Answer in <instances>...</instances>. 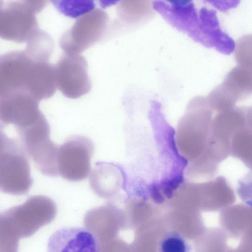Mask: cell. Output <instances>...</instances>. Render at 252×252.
<instances>
[{"mask_svg": "<svg viewBox=\"0 0 252 252\" xmlns=\"http://www.w3.org/2000/svg\"><path fill=\"white\" fill-rule=\"evenodd\" d=\"M213 111L206 97L197 96L190 101L179 122L175 142L179 153L188 161L189 174H206L218 165L209 152Z\"/></svg>", "mask_w": 252, "mask_h": 252, "instance_id": "obj_1", "label": "cell"}, {"mask_svg": "<svg viewBox=\"0 0 252 252\" xmlns=\"http://www.w3.org/2000/svg\"><path fill=\"white\" fill-rule=\"evenodd\" d=\"M55 89L54 65L48 62L34 61L24 51L0 57V95L20 91L40 101L49 98Z\"/></svg>", "mask_w": 252, "mask_h": 252, "instance_id": "obj_2", "label": "cell"}, {"mask_svg": "<svg viewBox=\"0 0 252 252\" xmlns=\"http://www.w3.org/2000/svg\"><path fill=\"white\" fill-rule=\"evenodd\" d=\"M26 152L22 143L1 130L0 188L2 192L19 195L31 188L32 179Z\"/></svg>", "mask_w": 252, "mask_h": 252, "instance_id": "obj_3", "label": "cell"}, {"mask_svg": "<svg viewBox=\"0 0 252 252\" xmlns=\"http://www.w3.org/2000/svg\"><path fill=\"white\" fill-rule=\"evenodd\" d=\"M45 0H23L0 4V37L18 43L27 42L39 28L35 17Z\"/></svg>", "mask_w": 252, "mask_h": 252, "instance_id": "obj_4", "label": "cell"}, {"mask_svg": "<svg viewBox=\"0 0 252 252\" xmlns=\"http://www.w3.org/2000/svg\"><path fill=\"white\" fill-rule=\"evenodd\" d=\"M16 130L27 153L38 170L45 176L57 177L60 146L50 139V127L45 116L29 127Z\"/></svg>", "mask_w": 252, "mask_h": 252, "instance_id": "obj_5", "label": "cell"}, {"mask_svg": "<svg viewBox=\"0 0 252 252\" xmlns=\"http://www.w3.org/2000/svg\"><path fill=\"white\" fill-rule=\"evenodd\" d=\"M108 21L107 13L100 9L83 15L62 35L61 48L64 53L80 54L102 38Z\"/></svg>", "mask_w": 252, "mask_h": 252, "instance_id": "obj_6", "label": "cell"}, {"mask_svg": "<svg viewBox=\"0 0 252 252\" xmlns=\"http://www.w3.org/2000/svg\"><path fill=\"white\" fill-rule=\"evenodd\" d=\"M94 145L89 138L74 135L59 146L57 166L59 175L66 180L78 182L86 179L91 170Z\"/></svg>", "mask_w": 252, "mask_h": 252, "instance_id": "obj_7", "label": "cell"}, {"mask_svg": "<svg viewBox=\"0 0 252 252\" xmlns=\"http://www.w3.org/2000/svg\"><path fill=\"white\" fill-rule=\"evenodd\" d=\"M55 69L57 87L66 97L77 98L91 90L87 62L83 56L64 53Z\"/></svg>", "mask_w": 252, "mask_h": 252, "instance_id": "obj_8", "label": "cell"}, {"mask_svg": "<svg viewBox=\"0 0 252 252\" xmlns=\"http://www.w3.org/2000/svg\"><path fill=\"white\" fill-rule=\"evenodd\" d=\"M38 102L23 91L0 95L1 126L12 124L17 129L32 125L44 116L39 109Z\"/></svg>", "mask_w": 252, "mask_h": 252, "instance_id": "obj_9", "label": "cell"}, {"mask_svg": "<svg viewBox=\"0 0 252 252\" xmlns=\"http://www.w3.org/2000/svg\"><path fill=\"white\" fill-rule=\"evenodd\" d=\"M247 127L246 107H234L220 112L213 119L210 145L221 158L230 154L234 134Z\"/></svg>", "mask_w": 252, "mask_h": 252, "instance_id": "obj_10", "label": "cell"}, {"mask_svg": "<svg viewBox=\"0 0 252 252\" xmlns=\"http://www.w3.org/2000/svg\"><path fill=\"white\" fill-rule=\"evenodd\" d=\"M47 252H101L96 236L85 227L57 230L49 238Z\"/></svg>", "mask_w": 252, "mask_h": 252, "instance_id": "obj_11", "label": "cell"}, {"mask_svg": "<svg viewBox=\"0 0 252 252\" xmlns=\"http://www.w3.org/2000/svg\"><path fill=\"white\" fill-rule=\"evenodd\" d=\"M193 39L207 48H214L223 54L229 55L235 49V42L221 30L216 11L204 7L198 12L197 29Z\"/></svg>", "mask_w": 252, "mask_h": 252, "instance_id": "obj_12", "label": "cell"}, {"mask_svg": "<svg viewBox=\"0 0 252 252\" xmlns=\"http://www.w3.org/2000/svg\"><path fill=\"white\" fill-rule=\"evenodd\" d=\"M158 1L154 7L172 26L186 32L192 39L196 32L198 13L190 1Z\"/></svg>", "mask_w": 252, "mask_h": 252, "instance_id": "obj_13", "label": "cell"}, {"mask_svg": "<svg viewBox=\"0 0 252 252\" xmlns=\"http://www.w3.org/2000/svg\"><path fill=\"white\" fill-rule=\"evenodd\" d=\"M231 106L252 94V68L237 65L226 75L221 84L215 88Z\"/></svg>", "mask_w": 252, "mask_h": 252, "instance_id": "obj_14", "label": "cell"}, {"mask_svg": "<svg viewBox=\"0 0 252 252\" xmlns=\"http://www.w3.org/2000/svg\"><path fill=\"white\" fill-rule=\"evenodd\" d=\"M89 183L97 196L110 198L122 189L124 177L121 169L114 164L97 161L90 173Z\"/></svg>", "mask_w": 252, "mask_h": 252, "instance_id": "obj_15", "label": "cell"}, {"mask_svg": "<svg viewBox=\"0 0 252 252\" xmlns=\"http://www.w3.org/2000/svg\"><path fill=\"white\" fill-rule=\"evenodd\" d=\"M24 51L32 59L38 62H48L54 50V42L46 32L38 29L26 42Z\"/></svg>", "mask_w": 252, "mask_h": 252, "instance_id": "obj_16", "label": "cell"}, {"mask_svg": "<svg viewBox=\"0 0 252 252\" xmlns=\"http://www.w3.org/2000/svg\"><path fill=\"white\" fill-rule=\"evenodd\" d=\"M230 154L252 170V130L246 127L234 134L231 142Z\"/></svg>", "mask_w": 252, "mask_h": 252, "instance_id": "obj_17", "label": "cell"}, {"mask_svg": "<svg viewBox=\"0 0 252 252\" xmlns=\"http://www.w3.org/2000/svg\"><path fill=\"white\" fill-rule=\"evenodd\" d=\"M57 8L65 15L73 18L86 14L94 8L95 4L94 1H52ZM84 15V14H83Z\"/></svg>", "mask_w": 252, "mask_h": 252, "instance_id": "obj_18", "label": "cell"}, {"mask_svg": "<svg viewBox=\"0 0 252 252\" xmlns=\"http://www.w3.org/2000/svg\"><path fill=\"white\" fill-rule=\"evenodd\" d=\"M234 57L238 65L252 68V34L243 35L238 39Z\"/></svg>", "mask_w": 252, "mask_h": 252, "instance_id": "obj_19", "label": "cell"}, {"mask_svg": "<svg viewBox=\"0 0 252 252\" xmlns=\"http://www.w3.org/2000/svg\"><path fill=\"white\" fill-rule=\"evenodd\" d=\"M190 250L187 241L176 232L166 233L159 242V252H190Z\"/></svg>", "mask_w": 252, "mask_h": 252, "instance_id": "obj_20", "label": "cell"}, {"mask_svg": "<svg viewBox=\"0 0 252 252\" xmlns=\"http://www.w3.org/2000/svg\"><path fill=\"white\" fill-rule=\"evenodd\" d=\"M237 192L240 199L252 209V171L239 180Z\"/></svg>", "mask_w": 252, "mask_h": 252, "instance_id": "obj_21", "label": "cell"}, {"mask_svg": "<svg viewBox=\"0 0 252 252\" xmlns=\"http://www.w3.org/2000/svg\"><path fill=\"white\" fill-rule=\"evenodd\" d=\"M246 121L247 127L252 130V105L246 107Z\"/></svg>", "mask_w": 252, "mask_h": 252, "instance_id": "obj_22", "label": "cell"}]
</instances>
